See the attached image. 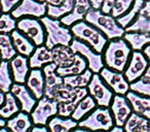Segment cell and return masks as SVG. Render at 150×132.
Returning a JSON list of instances; mask_svg holds the SVG:
<instances>
[{
    "label": "cell",
    "instance_id": "cell-23",
    "mask_svg": "<svg viewBox=\"0 0 150 132\" xmlns=\"http://www.w3.org/2000/svg\"><path fill=\"white\" fill-rule=\"evenodd\" d=\"M52 62L58 67H67L73 63L75 59V53L71 50L70 46H56L52 49Z\"/></svg>",
    "mask_w": 150,
    "mask_h": 132
},
{
    "label": "cell",
    "instance_id": "cell-45",
    "mask_svg": "<svg viewBox=\"0 0 150 132\" xmlns=\"http://www.w3.org/2000/svg\"><path fill=\"white\" fill-rule=\"evenodd\" d=\"M70 132H93V131H91V130L86 129V128L78 127V128H74V129L71 130Z\"/></svg>",
    "mask_w": 150,
    "mask_h": 132
},
{
    "label": "cell",
    "instance_id": "cell-53",
    "mask_svg": "<svg viewBox=\"0 0 150 132\" xmlns=\"http://www.w3.org/2000/svg\"><path fill=\"white\" fill-rule=\"evenodd\" d=\"M149 127H150V120H149Z\"/></svg>",
    "mask_w": 150,
    "mask_h": 132
},
{
    "label": "cell",
    "instance_id": "cell-48",
    "mask_svg": "<svg viewBox=\"0 0 150 132\" xmlns=\"http://www.w3.org/2000/svg\"><path fill=\"white\" fill-rule=\"evenodd\" d=\"M6 122H7V120H5L4 118H2L0 116V128L5 127V126H6Z\"/></svg>",
    "mask_w": 150,
    "mask_h": 132
},
{
    "label": "cell",
    "instance_id": "cell-24",
    "mask_svg": "<svg viewBox=\"0 0 150 132\" xmlns=\"http://www.w3.org/2000/svg\"><path fill=\"white\" fill-rule=\"evenodd\" d=\"M47 127L50 132H70L78 127V122L71 117H62L56 115L48 121Z\"/></svg>",
    "mask_w": 150,
    "mask_h": 132
},
{
    "label": "cell",
    "instance_id": "cell-11",
    "mask_svg": "<svg viewBox=\"0 0 150 132\" xmlns=\"http://www.w3.org/2000/svg\"><path fill=\"white\" fill-rule=\"evenodd\" d=\"M148 66H149V61L147 60L143 52L142 51H133L129 63L123 71V74L127 82L131 84L145 73Z\"/></svg>",
    "mask_w": 150,
    "mask_h": 132
},
{
    "label": "cell",
    "instance_id": "cell-21",
    "mask_svg": "<svg viewBox=\"0 0 150 132\" xmlns=\"http://www.w3.org/2000/svg\"><path fill=\"white\" fill-rule=\"evenodd\" d=\"M52 62V50L48 49L45 44L36 46L34 52L29 57L30 68H42L44 65Z\"/></svg>",
    "mask_w": 150,
    "mask_h": 132
},
{
    "label": "cell",
    "instance_id": "cell-30",
    "mask_svg": "<svg viewBox=\"0 0 150 132\" xmlns=\"http://www.w3.org/2000/svg\"><path fill=\"white\" fill-rule=\"evenodd\" d=\"M11 33H0V56L2 60L9 61L17 54Z\"/></svg>",
    "mask_w": 150,
    "mask_h": 132
},
{
    "label": "cell",
    "instance_id": "cell-44",
    "mask_svg": "<svg viewBox=\"0 0 150 132\" xmlns=\"http://www.w3.org/2000/svg\"><path fill=\"white\" fill-rule=\"evenodd\" d=\"M143 54L145 55L147 60L149 61V63H150V44H147V46L143 49Z\"/></svg>",
    "mask_w": 150,
    "mask_h": 132
},
{
    "label": "cell",
    "instance_id": "cell-42",
    "mask_svg": "<svg viewBox=\"0 0 150 132\" xmlns=\"http://www.w3.org/2000/svg\"><path fill=\"white\" fill-rule=\"evenodd\" d=\"M93 9H101L104 0H90Z\"/></svg>",
    "mask_w": 150,
    "mask_h": 132
},
{
    "label": "cell",
    "instance_id": "cell-26",
    "mask_svg": "<svg viewBox=\"0 0 150 132\" xmlns=\"http://www.w3.org/2000/svg\"><path fill=\"white\" fill-rule=\"evenodd\" d=\"M88 68V62L86 60L79 54H75V59L73 63L67 67H58L57 72L61 76H75V74L82 73L84 70Z\"/></svg>",
    "mask_w": 150,
    "mask_h": 132
},
{
    "label": "cell",
    "instance_id": "cell-36",
    "mask_svg": "<svg viewBox=\"0 0 150 132\" xmlns=\"http://www.w3.org/2000/svg\"><path fill=\"white\" fill-rule=\"evenodd\" d=\"M17 29V20L11 13L2 14L0 16V33H11Z\"/></svg>",
    "mask_w": 150,
    "mask_h": 132
},
{
    "label": "cell",
    "instance_id": "cell-18",
    "mask_svg": "<svg viewBox=\"0 0 150 132\" xmlns=\"http://www.w3.org/2000/svg\"><path fill=\"white\" fill-rule=\"evenodd\" d=\"M125 97L131 103L133 111L150 120V97L138 94L131 90L125 94Z\"/></svg>",
    "mask_w": 150,
    "mask_h": 132
},
{
    "label": "cell",
    "instance_id": "cell-22",
    "mask_svg": "<svg viewBox=\"0 0 150 132\" xmlns=\"http://www.w3.org/2000/svg\"><path fill=\"white\" fill-rule=\"evenodd\" d=\"M11 39H13V46L19 54L26 57H30L34 50L36 49V46L21 31L18 29H15L11 32Z\"/></svg>",
    "mask_w": 150,
    "mask_h": 132
},
{
    "label": "cell",
    "instance_id": "cell-27",
    "mask_svg": "<svg viewBox=\"0 0 150 132\" xmlns=\"http://www.w3.org/2000/svg\"><path fill=\"white\" fill-rule=\"evenodd\" d=\"M123 38L133 51H143V49L150 44V33L125 32Z\"/></svg>",
    "mask_w": 150,
    "mask_h": 132
},
{
    "label": "cell",
    "instance_id": "cell-7",
    "mask_svg": "<svg viewBox=\"0 0 150 132\" xmlns=\"http://www.w3.org/2000/svg\"><path fill=\"white\" fill-rule=\"evenodd\" d=\"M70 48L75 54L81 55L86 59L88 62V68H90L94 73H100L102 68L105 67L102 54L97 53L86 42L81 41L77 38H73Z\"/></svg>",
    "mask_w": 150,
    "mask_h": 132
},
{
    "label": "cell",
    "instance_id": "cell-50",
    "mask_svg": "<svg viewBox=\"0 0 150 132\" xmlns=\"http://www.w3.org/2000/svg\"><path fill=\"white\" fill-rule=\"evenodd\" d=\"M2 15V11H1V7H0V16Z\"/></svg>",
    "mask_w": 150,
    "mask_h": 132
},
{
    "label": "cell",
    "instance_id": "cell-31",
    "mask_svg": "<svg viewBox=\"0 0 150 132\" xmlns=\"http://www.w3.org/2000/svg\"><path fill=\"white\" fill-rule=\"evenodd\" d=\"M129 90L138 94L150 97V65L141 78L129 84Z\"/></svg>",
    "mask_w": 150,
    "mask_h": 132
},
{
    "label": "cell",
    "instance_id": "cell-38",
    "mask_svg": "<svg viewBox=\"0 0 150 132\" xmlns=\"http://www.w3.org/2000/svg\"><path fill=\"white\" fill-rule=\"evenodd\" d=\"M22 0H0V7L2 14L11 13Z\"/></svg>",
    "mask_w": 150,
    "mask_h": 132
},
{
    "label": "cell",
    "instance_id": "cell-29",
    "mask_svg": "<svg viewBox=\"0 0 150 132\" xmlns=\"http://www.w3.org/2000/svg\"><path fill=\"white\" fill-rule=\"evenodd\" d=\"M93 73L94 72L90 68H86L82 73L64 76L63 78H64V84L71 87V88H83V87H88V83H90L91 78L93 76Z\"/></svg>",
    "mask_w": 150,
    "mask_h": 132
},
{
    "label": "cell",
    "instance_id": "cell-47",
    "mask_svg": "<svg viewBox=\"0 0 150 132\" xmlns=\"http://www.w3.org/2000/svg\"><path fill=\"white\" fill-rule=\"evenodd\" d=\"M5 94H6V93L2 92V91H0V107H1L3 104H4V101H5Z\"/></svg>",
    "mask_w": 150,
    "mask_h": 132
},
{
    "label": "cell",
    "instance_id": "cell-46",
    "mask_svg": "<svg viewBox=\"0 0 150 132\" xmlns=\"http://www.w3.org/2000/svg\"><path fill=\"white\" fill-rule=\"evenodd\" d=\"M109 132H125V129H123V127H119V126L114 125V127Z\"/></svg>",
    "mask_w": 150,
    "mask_h": 132
},
{
    "label": "cell",
    "instance_id": "cell-43",
    "mask_svg": "<svg viewBox=\"0 0 150 132\" xmlns=\"http://www.w3.org/2000/svg\"><path fill=\"white\" fill-rule=\"evenodd\" d=\"M44 2H46L48 5H54V6H57V5L62 4L64 2V0H44Z\"/></svg>",
    "mask_w": 150,
    "mask_h": 132
},
{
    "label": "cell",
    "instance_id": "cell-28",
    "mask_svg": "<svg viewBox=\"0 0 150 132\" xmlns=\"http://www.w3.org/2000/svg\"><path fill=\"white\" fill-rule=\"evenodd\" d=\"M19 111H21V105L18 99L11 92H7L5 94L4 104L0 107V116L5 120H8L9 118L17 115Z\"/></svg>",
    "mask_w": 150,
    "mask_h": 132
},
{
    "label": "cell",
    "instance_id": "cell-54",
    "mask_svg": "<svg viewBox=\"0 0 150 132\" xmlns=\"http://www.w3.org/2000/svg\"><path fill=\"white\" fill-rule=\"evenodd\" d=\"M39 1H44V0H39Z\"/></svg>",
    "mask_w": 150,
    "mask_h": 132
},
{
    "label": "cell",
    "instance_id": "cell-35",
    "mask_svg": "<svg viewBox=\"0 0 150 132\" xmlns=\"http://www.w3.org/2000/svg\"><path fill=\"white\" fill-rule=\"evenodd\" d=\"M125 32H141V33H150V18L142 15L136 17V19L125 28Z\"/></svg>",
    "mask_w": 150,
    "mask_h": 132
},
{
    "label": "cell",
    "instance_id": "cell-20",
    "mask_svg": "<svg viewBox=\"0 0 150 132\" xmlns=\"http://www.w3.org/2000/svg\"><path fill=\"white\" fill-rule=\"evenodd\" d=\"M33 121L31 119L30 113L21 111L9 118L6 122V127L11 132H29V130L33 126Z\"/></svg>",
    "mask_w": 150,
    "mask_h": 132
},
{
    "label": "cell",
    "instance_id": "cell-5",
    "mask_svg": "<svg viewBox=\"0 0 150 132\" xmlns=\"http://www.w3.org/2000/svg\"><path fill=\"white\" fill-rule=\"evenodd\" d=\"M114 118L109 107H96L91 113L78 122V127L86 128L93 132L110 131L114 127Z\"/></svg>",
    "mask_w": 150,
    "mask_h": 132
},
{
    "label": "cell",
    "instance_id": "cell-32",
    "mask_svg": "<svg viewBox=\"0 0 150 132\" xmlns=\"http://www.w3.org/2000/svg\"><path fill=\"white\" fill-rule=\"evenodd\" d=\"M13 85V78L9 67V61L2 60L0 62V91L4 93L11 92Z\"/></svg>",
    "mask_w": 150,
    "mask_h": 132
},
{
    "label": "cell",
    "instance_id": "cell-3",
    "mask_svg": "<svg viewBox=\"0 0 150 132\" xmlns=\"http://www.w3.org/2000/svg\"><path fill=\"white\" fill-rule=\"evenodd\" d=\"M40 21L43 24L45 29V46L52 50L56 46H70L73 36L71 29L58 19H52L48 16L40 18Z\"/></svg>",
    "mask_w": 150,
    "mask_h": 132
},
{
    "label": "cell",
    "instance_id": "cell-52",
    "mask_svg": "<svg viewBox=\"0 0 150 132\" xmlns=\"http://www.w3.org/2000/svg\"><path fill=\"white\" fill-rule=\"evenodd\" d=\"M98 132H106V131H98Z\"/></svg>",
    "mask_w": 150,
    "mask_h": 132
},
{
    "label": "cell",
    "instance_id": "cell-13",
    "mask_svg": "<svg viewBox=\"0 0 150 132\" xmlns=\"http://www.w3.org/2000/svg\"><path fill=\"white\" fill-rule=\"evenodd\" d=\"M111 113L114 118V123L116 126L123 127L127 118L133 113V108L125 95L115 94L113 96L112 102L110 104Z\"/></svg>",
    "mask_w": 150,
    "mask_h": 132
},
{
    "label": "cell",
    "instance_id": "cell-34",
    "mask_svg": "<svg viewBox=\"0 0 150 132\" xmlns=\"http://www.w3.org/2000/svg\"><path fill=\"white\" fill-rule=\"evenodd\" d=\"M74 7V0H64V2L60 5H48L47 4V11L46 16L52 18V19L60 20L64 16L71 13Z\"/></svg>",
    "mask_w": 150,
    "mask_h": 132
},
{
    "label": "cell",
    "instance_id": "cell-37",
    "mask_svg": "<svg viewBox=\"0 0 150 132\" xmlns=\"http://www.w3.org/2000/svg\"><path fill=\"white\" fill-rule=\"evenodd\" d=\"M135 0H116V2L114 3L112 9L110 11V15L114 17L115 19L121 17L125 15L133 5Z\"/></svg>",
    "mask_w": 150,
    "mask_h": 132
},
{
    "label": "cell",
    "instance_id": "cell-12",
    "mask_svg": "<svg viewBox=\"0 0 150 132\" xmlns=\"http://www.w3.org/2000/svg\"><path fill=\"white\" fill-rule=\"evenodd\" d=\"M99 74L115 94L125 95L129 91V83L125 78L123 72L116 71L105 66Z\"/></svg>",
    "mask_w": 150,
    "mask_h": 132
},
{
    "label": "cell",
    "instance_id": "cell-51",
    "mask_svg": "<svg viewBox=\"0 0 150 132\" xmlns=\"http://www.w3.org/2000/svg\"><path fill=\"white\" fill-rule=\"evenodd\" d=\"M1 61H2V59H1V56H0V62H1Z\"/></svg>",
    "mask_w": 150,
    "mask_h": 132
},
{
    "label": "cell",
    "instance_id": "cell-6",
    "mask_svg": "<svg viewBox=\"0 0 150 132\" xmlns=\"http://www.w3.org/2000/svg\"><path fill=\"white\" fill-rule=\"evenodd\" d=\"M17 29L25 34L36 46L45 44V29L38 18L24 17L17 21Z\"/></svg>",
    "mask_w": 150,
    "mask_h": 132
},
{
    "label": "cell",
    "instance_id": "cell-39",
    "mask_svg": "<svg viewBox=\"0 0 150 132\" xmlns=\"http://www.w3.org/2000/svg\"><path fill=\"white\" fill-rule=\"evenodd\" d=\"M115 2H116V0H104L102 7H101V11L105 14H110L111 9H112Z\"/></svg>",
    "mask_w": 150,
    "mask_h": 132
},
{
    "label": "cell",
    "instance_id": "cell-19",
    "mask_svg": "<svg viewBox=\"0 0 150 132\" xmlns=\"http://www.w3.org/2000/svg\"><path fill=\"white\" fill-rule=\"evenodd\" d=\"M57 66L54 62L48 63L42 67L44 74V81H45V91L44 96H48L56 87L60 86L64 83V78L57 72Z\"/></svg>",
    "mask_w": 150,
    "mask_h": 132
},
{
    "label": "cell",
    "instance_id": "cell-40",
    "mask_svg": "<svg viewBox=\"0 0 150 132\" xmlns=\"http://www.w3.org/2000/svg\"><path fill=\"white\" fill-rule=\"evenodd\" d=\"M140 14L150 18V0H145L143 7H142L141 11H140Z\"/></svg>",
    "mask_w": 150,
    "mask_h": 132
},
{
    "label": "cell",
    "instance_id": "cell-4",
    "mask_svg": "<svg viewBox=\"0 0 150 132\" xmlns=\"http://www.w3.org/2000/svg\"><path fill=\"white\" fill-rule=\"evenodd\" d=\"M70 29L74 38H77V39L88 44L93 50L100 54L104 52L109 41L108 38L98 28L88 23L84 20L73 24Z\"/></svg>",
    "mask_w": 150,
    "mask_h": 132
},
{
    "label": "cell",
    "instance_id": "cell-2",
    "mask_svg": "<svg viewBox=\"0 0 150 132\" xmlns=\"http://www.w3.org/2000/svg\"><path fill=\"white\" fill-rule=\"evenodd\" d=\"M84 21L98 28L108 40L121 38L125 33V29L119 25L114 17L110 14L103 13L101 9H90L84 17Z\"/></svg>",
    "mask_w": 150,
    "mask_h": 132
},
{
    "label": "cell",
    "instance_id": "cell-1",
    "mask_svg": "<svg viewBox=\"0 0 150 132\" xmlns=\"http://www.w3.org/2000/svg\"><path fill=\"white\" fill-rule=\"evenodd\" d=\"M132 49L125 38L109 40L104 50L105 66L119 72H123L132 55Z\"/></svg>",
    "mask_w": 150,
    "mask_h": 132
},
{
    "label": "cell",
    "instance_id": "cell-15",
    "mask_svg": "<svg viewBox=\"0 0 150 132\" xmlns=\"http://www.w3.org/2000/svg\"><path fill=\"white\" fill-rule=\"evenodd\" d=\"M9 67L13 74V78L15 83L25 84L27 76L29 74V57L23 56L19 54L16 55L11 60H9Z\"/></svg>",
    "mask_w": 150,
    "mask_h": 132
},
{
    "label": "cell",
    "instance_id": "cell-8",
    "mask_svg": "<svg viewBox=\"0 0 150 132\" xmlns=\"http://www.w3.org/2000/svg\"><path fill=\"white\" fill-rule=\"evenodd\" d=\"M59 102L56 99L43 96L37 100L35 107L30 116L34 125H47L48 121L54 116L58 115Z\"/></svg>",
    "mask_w": 150,
    "mask_h": 132
},
{
    "label": "cell",
    "instance_id": "cell-33",
    "mask_svg": "<svg viewBox=\"0 0 150 132\" xmlns=\"http://www.w3.org/2000/svg\"><path fill=\"white\" fill-rule=\"evenodd\" d=\"M144 2H145V0H135L133 3V5L131 6V9L125 14L122 15L121 17L117 18V22L118 24L121 26L122 28H127L129 25H131V23L136 19L138 15H139L140 11L141 9L143 7Z\"/></svg>",
    "mask_w": 150,
    "mask_h": 132
},
{
    "label": "cell",
    "instance_id": "cell-16",
    "mask_svg": "<svg viewBox=\"0 0 150 132\" xmlns=\"http://www.w3.org/2000/svg\"><path fill=\"white\" fill-rule=\"evenodd\" d=\"M90 9H92L90 0H74V7L72 11L61 18L60 21L67 27H71L73 24L84 20V17Z\"/></svg>",
    "mask_w": 150,
    "mask_h": 132
},
{
    "label": "cell",
    "instance_id": "cell-10",
    "mask_svg": "<svg viewBox=\"0 0 150 132\" xmlns=\"http://www.w3.org/2000/svg\"><path fill=\"white\" fill-rule=\"evenodd\" d=\"M47 3L39 0H22L21 2L11 11V15L16 20L24 17L40 18L46 16Z\"/></svg>",
    "mask_w": 150,
    "mask_h": 132
},
{
    "label": "cell",
    "instance_id": "cell-9",
    "mask_svg": "<svg viewBox=\"0 0 150 132\" xmlns=\"http://www.w3.org/2000/svg\"><path fill=\"white\" fill-rule=\"evenodd\" d=\"M88 94L95 99L98 106H110L114 94L99 73H93L92 78L88 85Z\"/></svg>",
    "mask_w": 150,
    "mask_h": 132
},
{
    "label": "cell",
    "instance_id": "cell-41",
    "mask_svg": "<svg viewBox=\"0 0 150 132\" xmlns=\"http://www.w3.org/2000/svg\"><path fill=\"white\" fill-rule=\"evenodd\" d=\"M29 132H50V129L46 127V125H34L29 130Z\"/></svg>",
    "mask_w": 150,
    "mask_h": 132
},
{
    "label": "cell",
    "instance_id": "cell-49",
    "mask_svg": "<svg viewBox=\"0 0 150 132\" xmlns=\"http://www.w3.org/2000/svg\"><path fill=\"white\" fill-rule=\"evenodd\" d=\"M0 132H11V131L6 127V126H5V127H1V128H0Z\"/></svg>",
    "mask_w": 150,
    "mask_h": 132
},
{
    "label": "cell",
    "instance_id": "cell-25",
    "mask_svg": "<svg viewBox=\"0 0 150 132\" xmlns=\"http://www.w3.org/2000/svg\"><path fill=\"white\" fill-rule=\"evenodd\" d=\"M96 107H97V102L95 101V99L88 94L78 102V104L75 107L74 111H73L72 115H71V118L74 119L75 121L79 122L80 120H82L84 117H86L91 111H94Z\"/></svg>",
    "mask_w": 150,
    "mask_h": 132
},
{
    "label": "cell",
    "instance_id": "cell-14",
    "mask_svg": "<svg viewBox=\"0 0 150 132\" xmlns=\"http://www.w3.org/2000/svg\"><path fill=\"white\" fill-rule=\"evenodd\" d=\"M11 92L15 95L18 99L20 105H21V111H25L27 113H31L33 108L37 103V99L35 98L31 91L28 89L25 84H19V83H13L11 86Z\"/></svg>",
    "mask_w": 150,
    "mask_h": 132
},
{
    "label": "cell",
    "instance_id": "cell-17",
    "mask_svg": "<svg viewBox=\"0 0 150 132\" xmlns=\"http://www.w3.org/2000/svg\"><path fill=\"white\" fill-rule=\"evenodd\" d=\"M25 85L37 100L43 97L45 91V81L42 68H32L28 74Z\"/></svg>",
    "mask_w": 150,
    "mask_h": 132
}]
</instances>
